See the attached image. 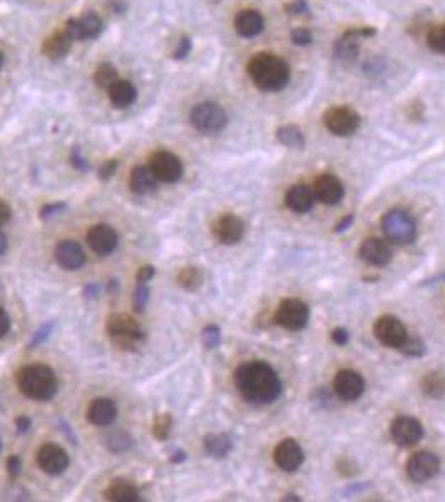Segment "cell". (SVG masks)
Wrapping results in <instances>:
<instances>
[{
	"mask_svg": "<svg viewBox=\"0 0 445 502\" xmlns=\"http://www.w3.org/2000/svg\"><path fill=\"white\" fill-rule=\"evenodd\" d=\"M238 392L244 400L255 405L271 404L282 395V380L266 362H247L235 373Z\"/></svg>",
	"mask_w": 445,
	"mask_h": 502,
	"instance_id": "obj_1",
	"label": "cell"
},
{
	"mask_svg": "<svg viewBox=\"0 0 445 502\" xmlns=\"http://www.w3.org/2000/svg\"><path fill=\"white\" fill-rule=\"evenodd\" d=\"M248 74L256 87L276 92L286 87L290 80V67L282 57L273 54H258L248 64Z\"/></svg>",
	"mask_w": 445,
	"mask_h": 502,
	"instance_id": "obj_2",
	"label": "cell"
},
{
	"mask_svg": "<svg viewBox=\"0 0 445 502\" xmlns=\"http://www.w3.org/2000/svg\"><path fill=\"white\" fill-rule=\"evenodd\" d=\"M17 385L25 397L34 400H51L59 389L54 370L41 364L22 367L17 373Z\"/></svg>",
	"mask_w": 445,
	"mask_h": 502,
	"instance_id": "obj_3",
	"label": "cell"
},
{
	"mask_svg": "<svg viewBox=\"0 0 445 502\" xmlns=\"http://www.w3.org/2000/svg\"><path fill=\"white\" fill-rule=\"evenodd\" d=\"M107 334L121 350H136L144 343L146 334L139 323L128 314L113 315L107 320Z\"/></svg>",
	"mask_w": 445,
	"mask_h": 502,
	"instance_id": "obj_4",
	"label": "cell"
},
{
	"mask_svg": "<svg viewBox=\"0 0 445 502\" xmlns=\"http://www.w3.org/2000/svg\"><path fill=\"white\" fill-rule=\"evenodd\" d=\"M382 231L395 245H410L417 238V225L412 216L402 210H392L383 215Z\"/></svg>",
	"mask_w": 445,
	"mask_h": 502,
	"instance_id": "obj_5",
	"label": "cell"
},
{
	"mask_svg": "<svg viewBox=\"0 0 445 502\" xmlns=\"http://www.w3.org/2000/svg\"><path fill=\"white\" fill-rule=\"evenodd\" d=\"M191 124L194 129L203 134H216L220 133L223 127L228 122L226 113L221 106L214 102H201L191 109L190 114Z\"/></svg>",
	"mask_w": 445,
	"mask_h": 502,
	"instance_id": "obj_6",
	"label": "cell"
},
{
	"mask_svg": "<svg viewBox=\"0 0 445 502\" xmlns=\"http://www.w3.org/2000/svg\"><path fill=\"white\" fill-rule=\"evenodd\" d=\"M310 320V308L298 298H286L279 303L276 310L275 322L286 330L298 331L306 327Z\"/></svg>",
	"mask_w": 445,
	"mask_h": 502,
	"instance_id": "obj_7",
	"label": "cell"
},
{
	"mask_svg": "<svg viewBox=\"0 0 445 502\" xmlns=\"http://www.w3.org/2000/svg\"><path fill=\"white\" fill-rule=\"evenodd\" d=\"M323 122L330 133L335 136H350L360 126V116L352 107L336 106L330 107L323 116Z\"/></svg>",
	"mask_w": 445,
	"mask_h": 502,
	"instance_id": "obj_8",
	"label": "cell"
},
{
	"mask_svg": "<svg viewBox=\"0 0 445 502\" xmlns=\"http://www.w3.org/2000/svg\"><path fill=\"white\" fill-rule=\"evenodd\" d=\"M375 36V29L372 27H362V29H350L335 42L333 54L336 59L343 64H350L358 57L360 41L362 39Z\"/></svg>",
	"mask_w": 445,
	"mask_h": 502,
	"instance_id": "obj_9",
	"label": "cell"
},
{
	"mask_svg": "<svg viewBox=\"0 0 445 502\" xmlns=\"http://www.w3.org/2000/svg\"><path fill=\"white\" fill-rule=\"evenodd\" d=\"M390 437L397 446L412 447L424 437V427L415 417L398 415L390 424Z\"/></svg>",
	"mask_w": 445,
	"mask_h": 502,
	"instance_id": "obj_10",
	"label": "cell"
},
{
	"mask_svg": "<svg viewBox=\"0 0 445 502\" xmlns=\"http://www.w3.org/2000/svg\"><path fill=\"white\" fill-rule=\"evenodd\" d=\"M374 334L380 343L397 350L398 347L405 342V338L409 337L404 323H402L397 316L392 315L380 316L374 325Z\"/></svg>",
	"mask_w": 445,
	"mask_h": 502,
	"instance_id": "obj_11",
	"label": "cell"
},
{
	"mask_svg": "<svg viewBox=\"0 0 445 502\" xmlns=\"http://www.w3.org/2000/svg\"><path fill=\"white\" fill-rule=\"evenodd\" d=\"M440 461L433 452L422 450L413 454L407 462V474L413 482H427L437 476Z\"/></svg>",
	"mask_w": 445,
	"mask_h": 502,
	"instance_id": "obj_12",
	"label": "cell"
},
{
	"mask_svg": "<svg viewBox=\"0 0 445 502\" xmlns=\"http://www.w3.org/2000/svg\"><path fill=\"white\" fill-rule=\"evenodd\" d=\"M157 181L161 183H176L183 176V163L176 154L170 151H159L151 157V166Z\"/></svg>",
	"mask_w": 445,
	"mask_h": 502,
	"instance_id": "obj_13",
	"label": "cell"
},
{
	"mask_svg": "<svg viewBox=\"0 0 445 502\" xmlns=\"http://www.w3.org/2000/svg\"><path fill=\"white\" fill-rule=\"evenodd\" d=\"M37 466L49 476H59L69 466L67 452L56 444H45L37 450Z\"/></svg>",
	"mask_w": 445,
	"mask_h": 502,
	"instance_id": "obj_14",
	"label": "cell"
},
{
	"mask_svg": "<svg viewBox=\"0 0 445 502\" xmlns=\"http://www.w3.org/2000/svg\"><path fill=\"white\" fill-rule=\"evenodd\" d=\"M333 389L341 400L355 402L362 397L363 390H365V380L354 370H340L333 380Z\"/></svg>",
	"mask_w": 445,
	"mask_h": 502,
	"instance_id": "obj_15",
	"label": "cell"
},
{
	"mask_svg": "<svg viewBox=\"0 0 445 502\" xmlns=\"http://www.w3.org/2000/svg\"><path fill=\"white\" fill-rule=\"evenodd\" d=\"M273 459L276 466L285 472H295L305 461V452L295 439H285L276 446Z\"/></svg>",
	"mask_w": 445,
	"mask_h": 502,
	"instance_id": "obj_16",
	"label": "cell"
},
{
	"mask_svg": "<svg viewBox=\"0 0 445 502\" xmlns=\"http://www.w3.org/2000/svg\"><path fill=\"white\" fill-rule=\"evenodd\" d=\"M213 234L223 245H236L244 234L243 219L236 215H223L213 223Z\"/></svg>",
	"mask_w": 445,
	"mask_h": 502,
	"instance_id": "obj_17",
	"label": "cell"
},
{
	"mask_svg": "<svg viewBox=\"0 0 445 502\" xmlns=\"http://www.w3.org/2000/svg\"><path fill=\"white\" fill-rule=\"evenodd\" d=\"M56 260L60 268L67 270V272H76L86 263V254H84L82 246L78 241L66 239V241H60L57 245Z\"/></svg>",
	"mask_w": 445,
	"mask_h": 502,
	"instance_id": "obj_18",
	"label": "cell"
},
{
	"mask_svg": "<svg viewBox=\"0 0 445 502\" xmlns=\"http://www.w3.org/2000/svg\"><path fill=\"white\" fill-rule=\"evenodd\" d=\"M87 243L94 253L106 257L111 254L117 246V234L116 231L107 225H95L92 226L87 233Z\"/></svg>",
	"mask_w": 445,
	"mask_h": 502,
	"instance_id": "obj_19",
	"label": "cell"
},
{
	"mask_svg": "<svg viewBox=\"0 0 445 502\" xmlns=\"http://www.w3.org/2000/svg\"><path fill=\"white\" fill-rule=\"evenodd\" d=\"M315 198L320 199L325 204H336L340 203L345 195V189L341 181L333 175H321L315 181L313 186Z\"/></svg>",
	"mask_w": 445,
	"mask_h": 502,
	"instance_id": "obj_20",
	"label": "cell"
},
{
	"mask_svg": "<svg viewBox=\"0 0 445 502\" xmlns=\"http://www.w3.org/2000/svg\"><path fill=\"white\" fill-rule=\"evenodd\" d=\"M360 258L372 266H385L392 260V251L382 239L368 238L360 246Z\"/></svg>",
	"mask_w": 445,
	"mask_h": 502,
	"instance_id": "obj_21",
	"label": "cell"
},
{
	"mask_svg": "<svg viewBox=\"0 0 445 502\" xmlns=\"http://www.w3.org/2000/svg\"><path fill=\"white\" fill-rule=\"evenodd\" d=\"M315 193L313 188L306 186V184H297V186H291L285 196L286 206L290 208L293 213L297 215H305L308 213L315 204Z\"/></svg>",
	"mask_w": 445,
	"mask_h": 502,
	"instance_id": "obj_22",
	"label": "cell"
},
{
	"mask_svg": "<svg viewBox=\"0 0 445 502\" xmlns=\"http://www.w3.org/2000/svg\"><path fill=\"white\" fill-rule=\"evenodd\" d=\"M117 407L111 399H95L87 407V419L98 427H107L116 420Z\"/></svg>",
	"mask_w": 445,
	"mask_h": 502,
	"instance_id": "obj_23",
	"label": "cell"
},
{
	"mask_svg": "<svg viewBox=\"0 0 445 502\" xmlns=\"http://www.w3.org/2000/svg\"><path fill=\"white\" fill-rule=\"evenodd\" d=\"M264 21L262 14L256 10H241L235 19V29L241 37L251 39L262 34Z\"/></svg>",
	"mask_w": 445,
	"mask_h": 502,
	"instance_id": "obj_24",
	"label": "cell"
},
{
	"mask_svg": "<svg viewBox=\"0 0 445 502\" xmlns=\"http://www.w3.org/2000/svg\"><path fill=\"white\" fill-rule=\"evenodd\" d=\"M72 37L69 36L66 30L62 32H56L54 36L45 39L44 45H42V52L45 54V57L52 61H59L62 57H66L69 50L72 47Z\"/></svg>",
	"mask_w": 445,
	"mask_h": 502,
	"instance_id": "obj_25",
	"label": "cell"
},
{
	"mask_svg": "<svg viewBox=\"0 0 445 502\" xmlns=\"http://www.w3.org/2000/svg\"><path fill=\"white\" fill-rule=\"evenodd\" d=\"M157 184V177L155 176L151 168L148 166H136L131 171V177H129V188L133 189L136 195H148V193L155 191Z\"/></svg>",
	"mask_w": 445,
	"mask_h": 502,
	"instance_id": "obj_26",
	"label": "cell"
},
{
	"mask_svg": "<svg viewBox=\"0 0 445 502\" xmlns=\"http://www.w3.org/2000/svg\"><path fill=\"white\" fill-rule=\"evenodd\" d=\"M104 497L113 502H136L139 501V490L129 481H113L104 490Z\"/></svg>",
	"mask_w": 445,
	"mask_h": 502,
	"instance_id": "obj_27",
	"label": "cell"
},
{
	"mask_svg": "<svg viewBox=\"0 0 445 502\" xmlns=\"http://www.w3.org/2000/svg\"><path fill=\"white\" fill-rule=\"evenodd\" d=\"M137 91L136 87L133 86L129 80H121L119 79L113 87L109 89V99L114 106L119 107V109H126L136 100Z\"/></svg>",
	"mask_w": 445,
	"mask_h": 502,
	"instance_id": "obj_28",
	"label": "cell"
},
{
	"mask_svg": "<svg viewBox=\"0 0 445 502\" xmlns=\"http://www.w3.org/2000/svg\"><path fill=\"white\" fill-rule=\"evenodd\" d=\"M205 450L208 452L211 457L223 459L229 454L233 449L231 439L226 434H209L205 437Z\"/></svg>",
	"mask_w": 445,
	"mask_h": 502,
	"instance_id": "obj_29",
	"label": "cell"
},
{
	"mask_svg": "<svg viewBox=\"0 0 445 502\" xmlns=\"http://www.w3.org/2000/svg\"><path fill=\"white\" fill-rule=\"evenodd\" d=\"M422 392L431 399H442L445 397V373L429 372L420 380Z\"/></svg>",
	"mask_w": 445,
	"mask_h": 502,
	"instance_id": "obj_30",
	"label": "cell"
},
{
	"mask_svg": "<svg viewBox=\"0 0 445 502\" xmlns=\"http://www.w3.org/2000/svg\"><path fill=\"white\" fill-rule=\"evenodd\" d=\"M78 24H79L80 41L95 39V37H99V34L102 32V21L99 19V15L94 12L84 14L82 17L78 19Z\"/></svg>",
	"mask_w": 445,
	"mask_h": 502,
	"instance_id": "obj_31",
	"label": "cell"
},
{
	"mask_svg": "<svg viewBox=\"0 0 445 502\" xmlns=\"http://www.w3.org/2000/svg\"><path fill=\"white\" fill-rule=\"evenodd\" d=\"M178 285L186 292H194L203 285V272L198 266H184L176 276Z\"/></svg>",
	"mask_w": 445,
	"mask_h": 502,
	"instance_id": "obj_32",
	"label": "cell"
},
{
	"mask_svg": "<svg viewBox=\"0 0 445 502\" xmlns=\"http://www.w3.org/2000/svg\"><path fill=\"white\" fill-rule=\"evenodd\" d=\"M276 138H278V141L282 142L283 146H288V148L300 149L305 146V138H303L301 131L293 124L279 127L278 133H276Z\"/></svg>",
	"mask_w": 445,
	"mask_h": 502,
	"instance_id": "obj_33",
	"label": "cell"
},
{
	"mask_svg": "<svg viewBox=\"0 0 445 502\" xmlns=\"http://www.w3.org/2000/svg\"><path fill=\"white\" fill-rule=\"evenodd\" d=\"M94 80H95V84H98L99 87L111 89L114 86V84L117 83L119 77H117L116 69H114L113 65H111V64H101L98 67V71H95Z\"/></svg>",
	"mask_w": 445,
	"mask_h": 502,
	"instance_id": "obj_34",
	"label": "cell"
},
{
	"mask_svg": "<svg viewBox=\"0 0 445 502\" xmlns=\"http://www.w3.org/2000/svg\"><path fill=\"white\" fill-rule=\"evenodd\" d=\"M107 449L111 452H116V454H121V452H126L131 447L133 439L129 437L126 432H114L107 437Z\"/></svg>",
	"mask_w": 445,
	"mask_h": 502,
	"instance_id": "obj_35",
	"label": "cell"
},
{
	"mask_svg": "<svg viewBox=\"0 0 445 502\" xmlns=\"http://www.w3.org/2000/svg\"><path fill=\"white\" fill-rule=\"evenodd\" d=\"M398 350L402 353L409 355V357H422L427 351V347H425V343L419 337H407L405 342L398 347Z\"/></svg>",
	"mask_w": 445,
	"mask_h": 502,
	"instance_id": "obj_36",
	"label": "cell"
},
{
	"mask_svg": "<svg viewBox=\"0 0 445 502\" xmlns=\"http://www.w3.org/2000/svg\"><path fill=\"white\" fill-rule=\"evenodd\" d=\"M427 44L433 52L445 54V25L433 27L427 34Z\"/></svg>",
	"mask_w": 445,
	"mask_h": 502,
	"instance_id": "obj_37",
	"label": "cell"
},
{
	"mask_svg": "<svg viewBox=\"0 0 445 502\" xmlns=\"http://www.w3.org/2000/svg\"><path fill=\"white\" fill-rule=\"evenodd\" d=\"M172 427V419L170 414H161L155 419V426H152V432L157 440H166L170 437V432Z\"/></svg>",
	"mask_w": 445,
	"mask_h": 502,
	"instance_id": "obj_38",
	"label": "cell"
},
{
	"mask_svg": "<svg viewBox=\"0 0 445 502\" xmlns=\"http://www.w3.org/2000/svg\"><path fill=\"white\" fill-rule=\"evenodd\" d=\"M203 343H205V347L208 350H214L216 347H220L221 343V331L220 328L214 327V325H208L203 330Z\"/></svg>",
	"mask_w": 445,
	"mask_h": 502,
	"instance_id": "obj_39",
	"label": "cell"
},
{
	"mask_svg": "<svg viewBox=\"0 0 445 502\" xmlns=\"http://www.w3.org/2000/svg\"><path fill=\"white\" fill-rule=\"evenodd\" d=\"M149 300V290L146 287V283H137L136 292L133 295V305L136 308V312H144L146 305H148Z\"/></svg>",
	"mask_w": 445,
	"mask_h": 502,
	"instance_id": "obj_40",
	"label": "cell"
},
{
	"mask_svg": "<svg viewBox=\"0 0 445 502\" xmlns=\"http://www.w3.org/2000/svg\"><path fill=\"white\" fill-rule=\"evenodd\" d=\"M52 328H54V322L44 323V325H42L39 330L34 334L32 342H30V347H37V345H41V343H44L45 340L49 338V335L52 334Z\"/></svg>",
	"mask_w": 445,
	"mask_h": 502,
	"instance_id": "obj_41",
	"label": "cell"
},
{
	"mask_svg": "<svg viewBox=\"0 0 445 502\" xmlns=\"http://www.w3.org/2000/svg\"><path fill=\"white\" fill-rule=\"evenodd\" d=\"M291 41L297 45H308L312 44L313 36L308 29H297L291 32Z\"/></svg>",
	"mask_w": 445,
	"mask_h": 502,
	"instance_id": "obj_42",
	"label": "cell"
},
{
	"mask_svg": "<svg viewBox=\"0 0 445 502\" xmlns=\"http://www.w3.org/2000/svg\"><path fill=\"white\" fill-rule=\"evenodd\" d=\"M66 204H64V203H52V204H45V206L44 208H42V210H41V216H42V218H44V219H49V218H52V216H56V215H60V213H62V211L64 210H66Z\"/></svg>",
	"mask_w": 445,
	"mask_h": 502,
	"instance_id": "obj_43",
	"label": "cell"
},
{
	"mask_svg": "<svg viewBox=\"0 0 445 502\" xmlns=\"http://www.w3.org/2000/svg\"><path fill=\"white\" fill-rule=\"evenodd\" d=\"M117 166L119 164L116 160L106 161V163L101 166V169H99V177H101V179H109V177H113L114 173H116Z\"/></svg>",
	"mask_w": 445,
	"mask_h": 502,
	"instance_id": "obj_44",
	"label": "cell"
},
{
	"mask_svg": "<svg viewBox=\"0 0 445 502\" xmlns=\"http://www.w3.org/2000/svg\"><path fill=\"white\" fill-rule=\"evenodd\" d=\"M21 469H22V461L19 455H12V457H9V461H7V470H9V476L15 479L21 474Z\"/></svg>",
	"mask_w": 445,
	"mask_h": 502,
	"instance_id": "obj_45",
	"label": "cell"
},
{
	"mask_svg": "<svg viewBox=\"0 0 445 502\" xmlns=\"http://www.w3.org/2000/svg\"><path fill=\"white\" fill-rule=\"evenodd\" d=\"M190 50H191L190 37H183L181 41H179L178 47L174 50V59H184V57L190 54Z\"/></svg>",
	"mask_w": 445,
	"mask_h": 502,
	"instance_id": "obj_46",
	"label": "cell"
},
{
	"mask_svg": "<svg viewBox=\"0 0 445 502\" xmlns=\"http://www.w3.org/2000/svg\"><path fill=\"white\" fill-rule=\"evenodd\" d=\"M152 276H155V266L146 265L137 272V283H148V281L152 280Z\"/></svg>",
	"mask_w": 445,
	"mask_h": 502,
	"instance_id": "obj_47",
	"label": "cell"
},
{
	"mask_svg": "<svg viewBox=\"0 0 445 502\" xmlns=\"http://www.w3.org/2000/svg\"><path fill=\"white\" fill-rule=\"evenodd\" d=\"M332 338L336 345L343 347V345H347L348 340H350V335H348V331L345 330V328H335L332 334Z\"/></svg>",
	"mask_w": 445,
	"mask_h": 502,
	"instance_id": "obj_48",
	"label": "cell"
},
{
	"mask_svg": "<svg viewBox=\"0 0 445 502\" xmlns=\"http://www.w3.org/2000/svg\"><path fill=\"white\" fill-rule=\"evenodd\" d=\"M286 10H288L291 15H297V14L306 12V10H308V6H306L305 0H295V2H291L286 6Z\"/></svg>",
	"mask_w": 445,
	"mask_h": 502,
	"instance_id": "obj_49",
	"label": "cell"
},
{
	"mask_svg": "<svg viewBox=\"0 0 445 502\" xmlns=\"http://www.w3.org/2000/svg\"><path fill=\"white\" fill-rule=\"evenodd\" d=\"M72 163H74V166L79 169V171H87V169H89V164L86 163V160H84L82 156H80L79 148L72 151Z\"/></svg>",
	"mask_w": 445,
	"mask_h": 502,
	"instance_id": "obj_50",
	"label": "cell"
},
{
	"mask_svg": "<svg viewBox=\"0 0 445 502\" xmlns=\"http://www.w3.org/2000/svg\"><path fill=\"white\" fill-rule=\"evenodd\" d=\"M10 330V318L3 308H0V338L5 337Z\"/></svg>",
	"mask_w": 445,
	"mask_h": 502,
	"instance_id": "obj_51",
	"label": "cell"
},
{
	"mask_svg": "<svg viewBox=\"0 0 445 502\" xmlns=\"http://www.w3.org/2000/svg\"><path fill=\"white\" fill-rule=\"evenodd\" d=\"M10 216H12V210H10V206L5 203V201L0 199V226L5 225V223L10 219Z\"/></svg>",
	"mask_w": 445,
	"mask_h": 502,
	"instance_id": "obj_52",
	"label": "cell"
},
{
	"mask_svg": "<svg viewBox=\"0 0 445 502\" xmlns=\"http://www.w3.org/2000/svg\"><path fill=\"white\" fill-rule=\"evenodd\" d=\"M15 427H17L19 434H25V432L30 428V419L25 415L17 417V419H15Z\"/></svg>",
	"mask_w": 445,
	"mask_h": 502,
	"instance_id": "obj_53",
	"label": "cell"
},
{
	"mask_svg": "<svg viewBox=\"0 0 445 502\" xmlns=\"http://www.w3.org/2000/svg\"><path fill=\"white\" fill-rule=\"evenodd\" d=\"M352 467V462L348 461V459H341V461L339 462V470L343 476H354V470H350Z\"/></svg>",
	"mask_w": 445,
	"mask_h": 502,
	"instance_id": "obj_54",
	"label": "cell"
},
{
	"mask_svg": "<svg viewBox=\"0 0 445 502\" xmlns=\"http://www.w3.org/2000/svg\"><path fill=\"white\" fill-rule=\"evenodd\" d=\"M352 223H354V215H348L347 218L343 219V221H341V223H339V225H336V228H335V233H343V231L347 230V228L350 226Z\"/></svg>",
	"mask_w": 445,
	"mask_h": 502,
	"instance_id": "obj_55",
	"label": "cell"
},
{
	"mask_svg": "<svg viewBox=\"0 0 445 502\" xmlns=\"http://www.w3.org/2000/svg\"><path fill=\"white\" fill-rule=\"evenodd\" d=\"M109 7L116 14H121V12H124V10H126L124 0H109Z\"/></svg>",
	"mask_w": 445,
	"mask_h": 502,
	"instance_id": "obj_56",
	"label": "cell"
},
{
	"mask_svg": "<svg viewBox=\"0 0 445 502\" xmlns=\"http://www.w3.org/2000/svg\"><path fill=\"white\" fill-rule=\"evenodd\" d=\"M99 292H101V287H99L98 283H94V285L91 283V285H87L86 292H84V293H86V295L89 296V298H92V296H94V298H98Z\"/></svg>",
	"mask_w": 445,
	"mask_h": 502,
	"instance_id": "obj_57",
	"label": "cell"
},
{
	"mask_svg": "<svg viewBox=\"0 0 445 502\" xmlns=\"http://www.w3.org/2000/svg\"><path fill=\"white\" fill-rule=\"evenodd\" d=\"M183 461H186V454H184L183 450H178L171 457V462H174V464H179V462H183Z\"/></svg>",
	"mask_w": 445,
	"mask_h": 502,
	"instance_id": "obj_58",
	"label": "cell"
},
{
	"mask_svg": "<svg viewBox=\"0 0 445 502\" xmlns=\"http://www.w3.org/2000/svg\"><path fill=\"white\" fill-rule=\"evenodd\" d=\"M7 250V239L3 237V233L0 231V254H3V251Z\"/></svg>",
	"mask_w": 445,
	"mask_h": 502,
	"instance_id": "obj_59",
	"label": "cell"
},
{
	"mask_svg": "<svg viewBox=\"0 0 445 502\" xmlns=\"http://www.w3.org/2000/svg\"><path fill=\"white\" fill-rule=\"evenodd\" d=\"M283 501H300V497L295 496V494H288V496L283 497Z\"/></svg>",
	"mask_w": 445,
	"mask_h": 502,
	"instance_id": "obj_60",
	"label": "cell"
},
{
	"mask_svg": "<svg viewBox=\"0 0 445 502\" xmlns=\"http://www.w3.org/2000/svg\"><path fill=\"white\" fill-rule=\"evenodd\" d=\"M2 64H3V56H2V52H0V67H2Z\"/></svg>",
	"mask_w": 445,
	"mask_h": 502,
	"instance_id": "obj_61",
	"label": "cell"
},
{
	"mask_svg": "<svg viewBox=\"0 0 445 502\" xmlns=\"http://www.w3.org/2000/svg\"><path fill=\"white\" fill-rule=\"evenodd\" d=\"M0 450H2V442H0Z\"/></svg>",
	"mask_w": 445,
	"mask_h": 502,
	"instance_id": "obj_62",
	"label": "cell"
}]
</instances>
